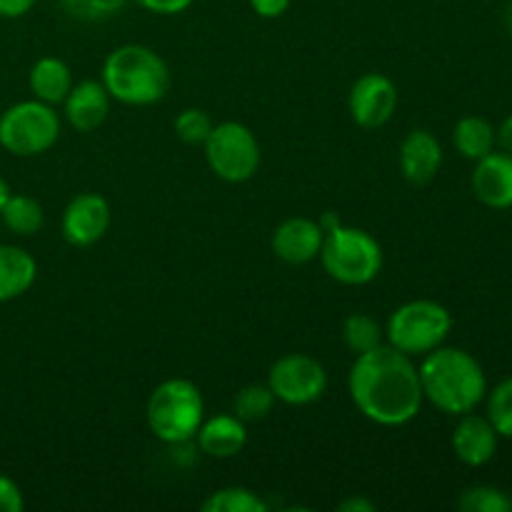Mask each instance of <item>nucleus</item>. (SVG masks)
I'll return each instance as SVG.
<instances>
[{
    "label": "nucleus",
    "mask_w": 512,
    "mask_h": 512,
    "mask_svg": "<svg viewBox=\"0 0 512 512\" xmlns=\"http://www.w3.org/2000/svg\"><path fill=\"white\" fill-rule=\"evenodd\" d=\"M195 443H198L200 453L210 455V458H235L248 445V428L235 413L215 415V418L203 420L198 435H195Z\"/></svg>",
    "instance_id": "17"
},
{
    "label": "nucleus",
    "mask_w": 512,
    "mask_h": 512,
    "mask_svg": "<svg viewBox=\"0 0 512 512\" xmlns=\"http://www.w3.org/2000/svg\"><path fill=\"white\" fill-rule=\"evenodd\" d=\"M8 198H10V185L0 178V210H3V205L8 203Z\"/></svg>",
    "instance_id": "36"
},
{
    "label": "nucleus",
    "mask_w": 512,
    "mask_h": 512,
    "mask_svg": "<svg viewBox=\"0 0 512 512\" xmlns=\"http://www.w3.org/2000/svg\"><path fill=\"white\" fill-rule=\"evenodd\" d=\"M498 133V145L505 150V153L512 155V113L500 123V128L495 130Z\"/></svg>",
    "instance_id": "33"
},
{
    "label": "nucleus",
    "mask_w": 512,
    "mask_h": 512,
    "mask_svg": "<svg viewBox=\"0 0 512 512\" xmlns=\"http://www.w3.org/2000/svg\"><path fill=\"white\" fill-rule=\"evenodd\" d=\"M348 390L355 408L385 428H398L415 420L425 403L415 358L388 343L355 355Z\"/></svg>",
    "instance_id": "1"
},
{
    "label": "nucleus",
    "mask_w": 512,
    "mask_h": 512,
    "mask_svg": "<svg viewBox=\"0 0 512 512\" xmlns=\"http://www.w3.org/2000/svg\"><path fill=\"white\" fill-rule=\"evenodd\" d=\"M453 330V315L435 300H410L385 323V340L410 358H423L440 348Z\"/></svg>",
    "instance_id": "6"
},
{
    "label": "nucleus",
    "mask_w": 512,
    "mask_h": 512,
    "mask_svg": "<svg viewBox=\"0 0 512 512\" xmlns=\"http://www.w3.org/2000/svg\"><path fill=\"white\" fill-rule=\"evenodd\" d=\"M210 130H213V120L200 108H188L175 118V133L188 145H203Z\"/></svg>",
    "instance_id": "27"
},
{
    "label": "nucleus",
    "mask_w": 512,
    "mask_h": 512,
    "mask_svg": "<svg viewBox=\"0 0 512 512\" xmlns=\"http://www.w3.org/2000/svg\"><path fill=\"white\" fill-rule=\"evenodd\" d=\"M145 420L160 443L185 445L195 440L205 420V400L198 385L185 378L163 380L150 393Z\"/></svg>",
    "instance_id": "4"
},
{
    "label": "nucleus",
    "mask_w": 512,
    "mask_h": 512,
    "mask_svg": "<svg viewBox=\"0 0 512 512\" xmlns=\"http://www.w3.org/2000/svg\"><path fill=\"white\" fill-rule=\"evenodd\" d=\"M100 83L110 93V98L123 105H155L168 95L170 68L153 48L140 43H128L115 48L103 63Z\"/></svg>",
    "instance_id": "3"
},
{
    "label": "nucleus",
    "mask_w": 512,
    "mask_h": 512,
    "mask_svg": "<svg viewBox=\"0 0 512 512\" xmlns=\"http://www.w3.org/2000/svg\"><path fill=\"white\" fill-rule=\"evenodd\" d=\"M508 28L512 30V5H510V10H508Z\"/></svg>",
    "instance_id": "37"
},
{
    "label": "nucleus",
    "mask_w": 512,
    "mask_h": 512,
    "mask_svg": "<svg viewBox=\"0 0 512 512\" xmlns=\"http://www.w3.org/2000/svg\"><path fill=\"white\" fill-rule=\"evenodd\" d=\"M423 398L430 405L460 418L465 413H475L488 395V378L483 365L463 348H440L423 355L418 365Z\"/></svg>",
    "instance_id": "2"
},
{
    "label": "nucleus",
    "mask_w": 512,
    "mask_h": 512,
    "mask_svg": "<svg viewBox=\"0 0 512 512\" xmlns=\"http://www.w3.org/2000/svg\"><path fill=\"white\" fill-rule=\"evenodd\" d=\"M0 218H3L5 228H8L10 233L23 235V238L40 233V228L45 225L43 205H40L35 198H30V195L10 193L8 203H5L3 210H0Z\"/></svg>",
    "instance_id": "21"
},
{
    "label": "nucleus",
    "mask_w": 512,
    "mask_h": 512,
    "mask_svg": "<svg viewBox=\"0 0 512 512\" xmlns=\"http://www.w3.org/2000/svg\"><path fill=\"white\" fill-rule=\"evenodd\" d=\"M110 93L100 80H83L70 88L63 100V115L78 133H93L110 113Z\"/></svg>",
    "instance_id": "16"
},
{
    "label": "nucleus",
    "mask_w": 512,
    "mask_h": 512,
    "mask_svg": "<svg viewBox=\"0 0 512 512\" xmlns=\"http://www.w3.org/2000/svg\"><path fill=\"white\" fill-rule=\"evenodd\" d=\"M110 228V205L98 193H80L65 205L60 230H63L65 243L73 248H90Z\"/></svg>",
    "instance_id": "11"
},
{
    "label": "nucleus",
    "mask_w": 512,
    "mask_h": 512,
    "mask_svg": "<svg viewBox=\"0 0 512 512\" xmlns=\"http://www.w3.org/2000/svg\"><path fill=\"white\" fill-rule=\"evenodd\" d=\"M453 143L463 158L480 160L488 153H493L495 145H498V133H495V128L485 118L468 115V118H460L455 123Z\"/></svg>",
    "instance_id": "20"
},
{
    "label": "nucleus",
    "mask_w": 512,
    "mask_h": 512,
    "mask_svg": "<svg viewBox=\"0 0 512 512\" xmlns=\"http://www.w3.org/2000/svg\"><path fill=\"white\" fill-rule=\"evenodd\" d=\"M38 0H0V18H23Z\"/></svg>",
    "instance_id": "32"
},
{
    "label": "nucleus",
    "mask_w": 512,
    "mask_h": 512,
    "mask_svg": "<svg viewBox=\"0 0 512 512\" xmlns=\"http://www.w3.org/2000/svg\"><path fill=\"white\" fill-rule=\"evenodd\" d=\"M60 138V115L55 105L43 100H23L15 103L0 115V145L10 155L33 158L48 153Z\"/></svg>",
    "instance_id": "7"
},
{
    "label": "nucleus",
    "mask_w": 512,
    "mask_h": 512,
    "mask_svg": "<svg viewBox=\"0 0 512 512\" xmlns=\"http://www.w3.org/2000/svg\"><path fill=\"white\" fill-rule=\"evenodd\" d=\"M318 223H320V228H323L325 233H328V230H333L335 225H340V218L335 213H323V215H320Z\"/></svg>",
    "instance_id": "35"
},
{
    "label": "nucleus",
    "mask_w": 512,
    "mask_h": 512,
    "mask_svg": "<svg viewBox=\"0 0 512 512\" xmlns=\"http://www.w3.org/2000/svg\"><path fill=\"white\" fill-rule=\"evenodd\" d=\"M133 3L155 15H178L185 13L195 0H133Z\"/></svg>",
    "instance_id": "30"
},
{
    "label": "nucleus",
    "mask_w": 512,
    "mask_h": 512,
    "mask_svg": "<svg viewBox=\"0 0 512 512\" xmlns=\"http://www.w3.org/2000/svg\"><path fill=\"white\" fill-rule=\"evenodd\" d=\"M210 170L225 183H245L260 168V143L253 130L235 120L213 125L203 143Z\"/></svg>",
    "instance_id": "8"
},
{
    "label": "nucleus",
    "mask_w": 512,
    "mask_h": 512,
    "mask_svg": "<svg viewBox=\"0 0 512 512\" xmlns=\"http://www.w3.org/2000/svg\"><path fill=\"white\" fill-rule=\"evenodd\" d=\"M273 405H275V395L273 390L265 385H245L238 395H235V403H233V413L238 415L243 423H258V420L268 418L273 413Z\"/></svg>",
    "instance_id": "23"
},
{
    "label": "nucleus",
    "mask_w": 512,
    "mask_h": 512,
    "mask_svg": "<svg viewBox=\"0 0 512 512\" xmlns=\"http://www.w3.org/2000/svg\"><path fill=\"white\" fill-rule=\"evenodd\" d=\"M398 88L383 73H365L353 83L348 95V110L355 125L365 130H378L395 115Z\"/></svg>",
    "instance_id": "10"
},
{
    "label": "nucleus",
    "mask_w": 512,
    "mask_h": 512,
    "mask_svg": "<svg viewBox=\"0 0 512 512\" xmlns=\"http://www.w3.org/2000/svg\"><path fill=\"white\" fill-rule=\"evenodd\" d=\"M268 505L258 493L248 488H223L215 490L203 503V512H265Z\"/></svg>",
    "instance_id": "24"
},
{
    "label": "nucleus",
    "mask_w": 512,
    "mask_h": 512,
    "mask_svg": "<svg viewBox=\"0 0 512 512\" xmlns=\"http://www.w3.org/2000/svg\"><path fill=\"white\" fill-rule=\"evenodd\" d=\"M443 165V145L430 130H410L400 145V170L413 185H428Z\"/></svg>",
    "instance_id": "15"
},
{
    "label": "nucleus",
    "mask_w": 512,
    "mask_h": 512,
    "mask_svg": "<svg viewBox=\"0 0 512 512\" xmlns=\"http://www.w3.org/2000/svg\"><path fill=\"white\" fill-rule=\"evenodd\" d=\"M325 230L313 218H288L273 233V253L288 265L313 263L323 248Z\"/></svg>",
    "instance_id": "12"
},
{
    "label": "nucleus",
    "mask_w": 512,
    "mask_h": 512,
    "mask_svg": "<svg viewBox=\"0 0 512 512\" xmlns=\"http://www.w3.org/2000/svg\"><path fill=\"white\" fill-rule=\"evenodd\" d=\"M498 440L500 435L495 433V428L485 415H460L458 425L453 430L455 458L468 465V468H483L498 453Z\"/></svg>",
    "instance_id": "14"
},
{
    "label": "nucleus",
    "mask_w": 512,
    "mask_h": 512,
    "mask_svg": "<svg viewBox=\"0 0 512 512\" xmlns=\"http://www.w3.org/2000/svg\"><path fill=\"white\" fill-rule=\"evenodd\" d=\"M290 3H293V0H250V8H253L260 18L273 20L288 13Z\"/></svg>",
    "instance_id": "31"
},
{
    "label": "nucleus",
    "mask_w": 512,
    "mask_h": 512,
    "mask_svg": "<svg viewBox=\"0 0 512 512\" xmlns=\"http://www.w3.org/2000/svg\"><path fill=\"white\" fill-rule=\"evenodd\" d=\"M458 508L463 512H510L512 498L493 485H475L460 495Z\"/></svg>",
    "instance_id": "26"
},
{
    "label": "nucleus",
    "mask_w": 512,
    "mask_h": 512,
    "mask_svg": "<svg viewBox=\"0 0 512 512\" xmlns=\"http://www.w3.org/2000/svg\"><path fill=\"white\" fill-rule=\"evenodd\" d=\"M38 263L20 245H0V303L20 298L33 288Z\"/></svg>",
    "instance_id": "18"
},
{
    "label": "nucleus",
    "mask_w": 512,
    "mask_h": 512,
    "mask_svg": "<svg viewBox=\"0 0 512 512\" xmlns=\"http://www.w3.org/2000/svg\"><path fill=\"white\" fill-rule=\"evenodd\" d=\"M340 512H375V503L365 498H348L340 503Z\"/></svg>",
    "instance_id": "34"
},
{
    "label": "nucleus",
    "mask_w": 512,
    "mask_h": 512,
    "mask_svg": "<svg viewBox=\"0 0 512 512\" xmlns=\"http://www.w3.org/2000/svg\"><path fill=\"white\" fill-rule=\"evenodd\" d=\"M488 400V415L485 418L490 420V425L495 428V433L500 438L512 440V378L500 380L493 390H488L485 395Z\"/></svg>",
    "instance_id": "25"
},
{
    "label": "nucleus",
    "mask_w": 512,
    "mask_h": 512,
    "mask_svg": "<svg viewBox=\"0 0 512 512\" xmlns=\"http://www.w3.org/2000/svg\"><path fill=\"white\" fill-rule=\"evenodd\" d=\"M268 388L275 400L285 405H310L323 398L328 388V373L315 358L305 353H288L273 363L268 373Z\"/></svg>",
    "instance_id": "9"
},
{
    "label": "nucleus",
    "mask_w": 512,
    "mask_h": 512,
    "mask_svg": "<svg viewBox=\"0 0 512 512\" xmlns=\"http://www.w3.org/2000/svg\"><path fill=\"white\" fill-rule=\"evenodd\" d=\"M30 90L38 100L48 105H63V100L68 98L70 88H73V73H70L68 65L60 58L53 55H45L38 63L30 68L28 75Z\"/></svg>",
    "instance_id": "19"
},
{
    "label": "nucleus",
    "mask_w": 512,
    "mask_h": 512,
    "mask_svg": "<svg viewBox=\"0 0 512 512\" xmlns=\"http://www.w3.org/2000/svg\"><path fill=\"white\" fill-rule=\"evenodd\" d=\"M25 508L23 493H20L18 483L5 475H0V512H20Z\"/></svg>",
    "instance_id": "29"
},
{
    "label": "nucleus",
    "mask_w": 512,
    "mask_h": 512,
    "mask_svg": "<svg viewBox=\"0 0 512 512\" xmlns=\"http://www.w3.org/2000/svg\"><path fill=\"white\" fill-rule=\"evenodd\" d=\"M128 0H60L65 13L78 20H103L118 13Z\"/></svg>",
    "instance_id": "28"
},
{
    "label": "nucleus",
    "mask_w": 512,
    "mask_h": 512,
    "mask_svg": "<svg viewBox=\"0 0 512 512\" xmlns=\"http://www.w3.org/2000/svg\"><path fill=\"white\" fill-rule=\"evenodd\" d=\"M473 193L485 208L508 210L512 208V155L488 153L485 158L475 160L473 170Z\"/></svg>",
    "instance_id": "13"
},
{
    "label": "nucleus",
    "mask_w": 512,
    "mask_h": 512,
    "mask_svg": "<svg viewBox=\"0 0 512 512\" xmlns=\"http://www.w3.org/2000/svg\"><path fill=\"white\" fill-rule=\"evenodd\" d=\"M318 258L325 273L343 285H368L383 270V248L378 240L343 223L325 233Z\"/></svg>",
    "instance_id": "5"
},
{
    "label": "nucleus",
    "mask_w": 512,
    "mask_h": 512,
    "mask_svg": "<svg viewBox=\"0 0 512 512\" xmlns=\"http://www.w3.org/2000/svg\"><path fill=\"white\" fill-rule=\"evenodd\" d=\"M385 340V328L375 318L365 313H353L343 323V343L353 355H363L378 348Z\"/></svg>",
    "instance_id": "22"
}]
</instances>
